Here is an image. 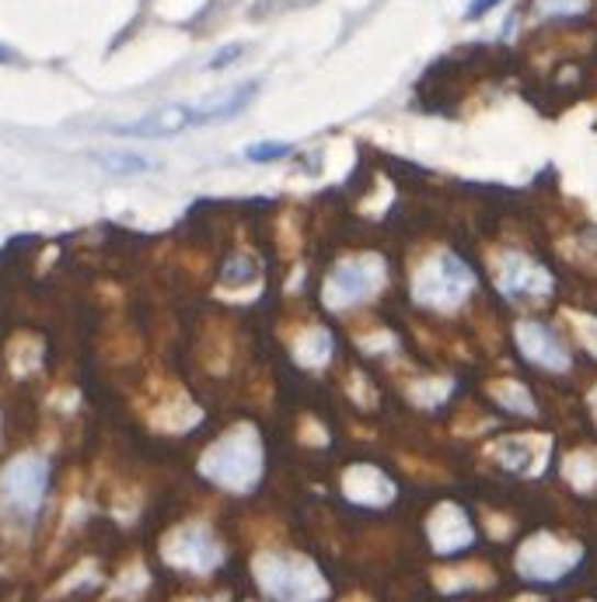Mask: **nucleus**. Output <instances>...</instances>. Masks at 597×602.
I'll return each mask as SVG.
<instances>
[{"mask_svg": "<svg viewBox=\"0 0 597 602\" xmlns=\"http://www.w3.org/2000/svg\"><path fill=\"white\" fill-rule=\"evenodd\" d=\"M256 91H259V85L248 81V85L227 91V96H221V99H210L203 105L154 109V112H147V116H140V120L115 123L109 130H112V134H120V137H147V141H154V137H176V134H182V130H189V126H210V123L235 120L238 112H245V105L256 99Z\"/></svg>", "mask_w": 597, "mask_h": 602, "instance_id": "f257e3e1", "label": "nucleus"}, {"mask_svg": "<svg viewBox=\"0 0 597 602\" xmlns=\"http://www.w3.org/2000/svg\"><path fill=\"white\" fill-rule=\"evenodd\" d=\"M469 291H472V270L454 256H440L433 270L423 274L416 285L419 301H427V305H458Z\"/></svg>", "mask_w": 597, "mask_h": 602, "instance_id": "f03ea898", "label": "nucleus"}, {"mask_svg": "<svg viewBox=\"0 0 597 602\" xmlns=\"http://www.w3.org/2000/svg\"><path fill=\"white\" fill-rule=\"evenodd\" d=\"M0 487H4V498L11 508H18L25 519L35 515L38 501H43V491H46V462L38 459H18L4 480H0Z\"/></svg>", "mask_w": 597, "mask_h": 602, "instance_id": "7ed1b4c3", "label": "nucleus"}, {"mask_svg": "<svg viewBox=\"0 0 597 602\" xmlns=\"http://www.w3.org/2000/svg\"><path fill=\"white\" fill-rule=\"evenodd\" d=\"M517 344H521V350L531 357L534 365L542 368H566L570 365V350L566 344L555 336L549 326H538V323H525L521 330H517Z\"/></svg>", "mask_w": 597, "mask_h": 602, "instance_id": "20e7f679", "label": "nucleus"}, {"mask_svg": "<svg viewBox=\"0 0 597 602\" xmlns=\"http://www.w3.org/2000/svg\"><path fill=\"white\" fill-rule=\"evenodd\" d=\"M499 285H504V291H507L510 298H534V294H545V291L552 288V280L545 277V270L531 267L528 259L510 256L504 277H499Z\"/></svg>", "mask_w": 597, "mask_h": 602, "instance_id": "39448f33", "label": "nucleus"}, {"mask_svg": "<svg viewBox=\"0 0 597 602\" xmlns=\"http://www.w3.org/2000/svg\"><path fill=\"white\" fill-rule=\"evenodd\" d=\"M374 288H378V277H368V263H346V267L336 270L333 285H329L339 305H353V301L368 298Z\"/></svg>", "mask_w": 597, "mask_h": 602, "instance_id": "423d86ee", "label": "nucleus"}, {"mask_svg": "<svg viewBox=\"0 0 597 602\" xmlns=\"http://www.w3.org/2000/svg\"><path fill=\"white\" fill-rule=\"evenodd\" d=\"M91 158L99 161L105 172H115V176H140V172H150L154 168L150 158L133 155V150H94Z\"/></svg>", "mask_w": 597, "mask_h": 602, "instance_id": "0eeeda50", "label": "nucleus"}, {"mask_svg": "<svg viewBox=\"0 0 597 602\" xmlns=\"http://www.w3.org/2000/svg\"><path fill=\"white\" fill-rule=\"evenodd\" d=\"M587 11V0H534V14L538 18H552V22H563V18H576Z\"/></svg>", "mask_w": 597, "mask_h": 602, "instance_id": "6e6552de", "label": "nucleus"}, {"mask_svg": "<svg viewBox=\"0 0 597 602\" xmlns=\"http://www.w3.org/2000/svg\"><path fill=\"white\" fill-rule=\"evenodd\" d=\"M291 155V144H280V141H266V144H252L245 150V158L248 161H280V158H286Z\"/></svg>", "mask_w": 597, "mask_h": 602, "instance_id": "1a4fd4ad", "label": "nucleus"}, {"mask_svg": "<svg viewBox=\"0 0 597 602\" xmlns=\"http://www.w3.org/2000/svg\"><path fill=\"white\" fill-rule=\"evenodd\" d=\"M241 53H245L241 43H230V46H224V49H217L214 56H210V60H206V70H224L227 64H235Z\"/></svg>", "mask_w": 597, "mask_h": 602, "instance_id": "9d476101", "label": "nucleus"}, {"mask_svg": "<svg viewBox=\"0 0 597 602\" xmlns=\"http://www.w3.org/2000/svg\"><path fill=\"white\" fill-rule=\"evenodd\" d=\"M504 0H469V8H465V18L469 22H478V18H486L489 11H496Z\"/></svg>", "mask_w": 597, "mask_h": 602, "instance_id": "9b49d317", "label": "nucleus"}, {"mask_svg": "<svg viewBox=\"0 0 597 602\" xmlns=\"http://www.w3.org/2000/svg\"><path fill=\"white\" fill-rule=\"evenodd\" d=\"M22 56H18L14 49H8V46H0V64H18Z\"/></svg>", "mask_w": 597, "mask_h": 602, "instance_id": "f8f14e48", "label": "nucleus"}]
</instances>
